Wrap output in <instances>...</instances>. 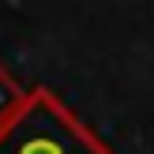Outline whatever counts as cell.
Masks as SVG:
<instances>
[{"label": "cell", "instance_id": "1", "mask_svg": "<svg viewBox=\"0 0 154 154\" xmlns=\"http://www.w3.org/2000/svg\"><path fill=\"white\" fill-rule=\"evenodd\" d=\"M0 154H117L57 90L30 87L23 109L0 124Z\"/></svg>", "mask_w": 154, "mask_h": 154}, {"label": "cell", "instance_id": "2", "mask_svg": "<svg viewBox=\"0 0 154 154\" xmlns=\"http://www.w3.org/2000/svg\"><path fill=\"white\" fill-rule=\"evenodd\" d=\"M30 90L23 87L19 79H15L11 72H8L4 64H0V124H8V120L15 117V113L23 109V102H26Z\"/></svg>", "mask_w": 154, "mask_h": 154}]
</instances>
